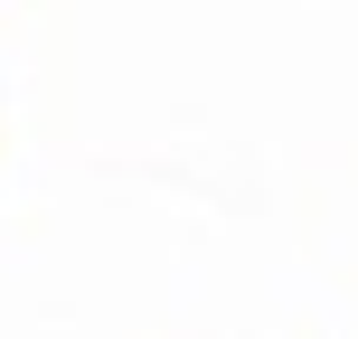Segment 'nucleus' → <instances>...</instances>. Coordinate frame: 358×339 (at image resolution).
<instances>
[]
</instances>
